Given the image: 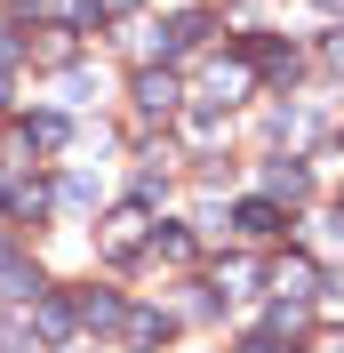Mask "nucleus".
I'll return each mask as SVG.
<instances>
[{
	"instance_id": "10",
	"label": "nucleus",
	"mask_w": 344,
	"mask_h": 353,
	"mask_svg": "<svg viewBox=\"0 0 344 353\" xmlns=\"http://www.w3.org/2000/svg\"><path fill=\"white\" fill-rule=\"evenodd\" d=\"M240 88H248V65H216V81H208V97H216V105H233Z\"/></svg>"
},
{
	"instance_id": "24",
	"label": "nucleus",
	"mask_w": 344,
	"mask_h": 353,
	"mask_svg": "<svg viewBox=\"0 0 344 353\" xmlns=\"http://www.w3.org/2000/svg\"><path fill=\"white\" fill-rule=\"evenodd\" d=\"M0 201H8V185H0Z\"/></svg>"
},
{
	"instance_id": "13",
	"label": "nucleus",
	"mask_w": 344,
	"mask_h": 353,
	"mask_svg": "<svg viewBox=\"0 0 344 353\" xmlns=\"http://www.w3.org/2000/svg\"><path fill=\"white\" fill-rule=\"evenodd\" d=\"M152 337H169V321L160 313H129V345H152Z\"/></svg>"
},
{
	"instance_id": "14",
	"label": "nucleus",
	"mask_w": 344,
	"mask_h": 353,
	"mask_svg": "<svg viewBox=\"0 0 344 353\" xmlns=\"http://www.w3.org/2000/svg\"><path fill=\"white\" fill-rule=\"evenodd\" d=\"M32 48H41V57H56V65H65V57H72V32H65V24H48V32H41V41H32Z\"/></svg>"
},
{
	"instance_id": "11",
	"label": "nucleus",
	"mask_w": 344,
	"mask_h": 353,
	"mask_svg": "<svg viewBox=\"0 0 344 353\" xmlns=\"http://www.w3.org/2000/svg\"><path fill=\"white\" fill-rule=\"evenodd\" d=\"M0 353H48L41 330H24V321H0Z\"/></svg>"
},
{
	"instance_id": "8",
	"label": "nucleus",
	"mask_w": 344,
	"mask_h": 353,
	"mask_svg": "<svg viewBox=\"0 0 344 353\" xmlns=\"http://www.w3.org/2000/svg\"><path fill=\"white\" fill-rule=\"evenodd\" d=\"M24 145L56 153V145H65V112H32V121H24Z\"/></svg>"
},
{
	"instance_id": "9",
	"label": "nucleus",
	"mask_w": 344,
	"mask_h": 353,
	"mask_svg": "<svg viewBox=\"0 0 344 353\" xmlns=\"http://www.w3.org/2000/svg\"><path fill=\"white\" fill-rule=\"evenodd\" d=\"M264 185H272V201H304V193H312V176L288 169V161H272V176H264Z\"/></svg>"
},
{
	"instance_id": "12",
	"label": "nucleus",
	"mask_w": 344,
	"mask_h": 353,
	"mask_svg": "<svg viewBox=\"0 0 344 353\" xmlns=\"http://www.w3.org/2000/svg\"><path fill=\"white\" fill-rule=\"evenodd\" d=\"M160 257H169V265H193V233H184V225H169V233H160Z\"/></svg>"
},
{
	"instance_id": "23",
	"label": "nucleus",
	"mask_w": 344,
	"mask_h": 353,
	"mask_svg": "<svg viewBox=\"0 0 344 353\" xmlns=\"http://www.w3.org/2000/svg\"><path fill=\"white\" fill-rule=\"evenodd\" d=\"M0 265H8V241H0Z\"/></svg>"
},
{
	"instance_id": "16",
	"label": "nucleus",
	"mask_w": 344,
	"mask_h": 353,
	"mask_svg": "<svg viewBox=\"0 0 344 353\" xmlns=\"http://www.w3.org/2000/svg\"><path fill=\"white\" fill-rule=\"evenodd\" d=\"M8 209H17V217H41V209H48V193H41V185H24V193H8Z\"/></svg>"
},
{
	"instance_id": "3",
	"label": "nucleus",
	"mask_w": 344,
	"mask_h": 353,
	"mask_svg": "<svg viewBox=\"0 0 344 353\" xmlns=\"http://www.w3.org/2000/svg\"><path fill=\"white\" fill-rule=\"evenodd\" d=\"M136 105H144V112H160V121H169V112L184 105V88H176V72H136Z\"/></svg>"
},
{
	"instance_id": "22",
	"label": "nucleus",
	"mask_w": 344,
	"mask_h": 353,
	"mask_svg": "<svg viewBox=\"0 0 344 353\" xmlns=\"http://www.w3.org/2000/svg\"><path fill=\"white\" fill-rule=\"evenodd\" d=\"M321 8H344V0H321Z\"/></svg>"
},
{
	"instance_id": "17",
	"label": "nucleus",
	"mask_w": 344,
	"mask_h": 353,
	"mask_svg": "<svg viewBox=\"0 0 344 353\" xmlns=\"http://www.w3.org/2000/svg\"><path fill=\"white\" fill-rule=\"evenodd\" d=\"M328 72H344V32H336V41H328Z\"/></svg>"
},
{
	"instance_id": "2",
	"label": "nucleus",
	"mask_w": 344,
	"mask_h": 353,
	"mask_svg": "<svg viewBox=\"0 0 344 353\" xmlns=\"http://www.w3.org/2000/svg\"><path fill=\"white\" fill-rule=\"evenodd\" d=\"M136 241H144V201H129V209H112V225H105V257H129Z\"/></svg>"
},
{
	"instance_id": "19",
	"label": "nucleus",
	"mask_w": 344,
	"mask_h": 353,
	"mask_svg": "<svg viewBox=\"0 0 344 353\" xmlns=\"http://www.w3.org/2000/svg\"><path fill=\"white\" fill-rule=\"evenodd\" d=\"M240 353H280V345H272V337H248V345H240Z\"/></svg>"
},
{
	"instance_id": "5",
	"label": "nucleus",
	"mask_w": 344,
	"mask_h": 353,
	"mask_svg": "<svg viewBox=\"0 0 344 353\" xmlns=\"http://www.w3.org/2000/svg\"><path fill=\"white\" fill-rule=\"evenodd\" d=\"M32 313H41V345H65L72 337V305L65 297H32Z\"/></svg>"
},
{
	"instance_id": "1",
	"label": "nucleus",
	"mask_w": 344,
	"mask_h": 353,
	"mask_svg": "<svg viewBox=\"0 0 344 353\" xmlns=\"http://www.w3.org/2000/svg\"><path fill=\"white\" fill-rule=\"evenodd\" d=\"M272 289L288 297V305H304V297L321 289V265H312V257H280V265H272Z\"/></svg>"
},
{
	"instance_id": "21",
	"label": "nucleus",
	"mask_w": 344,
	"mask_h": 353,
	"mask_svg": "<svg viewBox=\"0 0 344 353\" xmlns=\"http://www.w3.org/2000/svg\"><path fill=\"white\" fill-rule=\"evenodd\" d=\"M0 105H8V81H0Z\"/></svg>"
},
{
	"instance_id": "15",
	"label": "nucleus",
	"mask_w": 344,
	"mask_h": 353,
	"mask_svg": "<svg viewBox=\"0 0 344 353\" xmlns=\"http://www.w3.org/2000/svg\"><path fill=\"white\" fill-rule=\"evenodd\" d=\"M304 330V305H288V297H280V305H272V337H297Z\"/></svg>"
},
{
	"instance_id": "6",
	"label": "nucleus",
	"mask_w": 344,
	"mask_h": 353,
	"mask_svg": "<svg viewBox=\"0 0 344 353\" xmlns=\"http://www.w3.org/2000/svg\"><path fill=\"white\" fill-rule=\"evenodd\" d=\"M240 233L248 241H272L280 233V201H240Z\"/></svg>"
},
{
	"instance_id": "4",
	"label": "nucleus",
	"mask_w": 344,
	"mask_h": 353,
	"mask_svg": "<svg viewBox=\"0 0 344 353\" xmlns=\"http://www.w3.org/2000/svg\"><path fill=\"white\" fill-rule=\"evenodd\" d=\"M72 321H80V330H112V321H120V297H112V289H88L80 305H72Z\"/></svg>"
},
{
	"instance_id": "7",
	"label": "nucleus",
	"mask_w": 344,
	"mask_h": 353,
	"mask_svg": "<svg viewBox=\"0 0 344 353\" xmlns=\"http://www.w3.org/2000/svg\"><path fill=\"white\" fill-rule=\"evenodd\" d=\"M0 297H48L41 265H0Z\"/></svg>"
},
{
	"instance_id": "18",
	"label": "nucleus",
	"mask_w": 344,
	"mask_h": 353,
	"mask_svg": "<svg viewBox=\"0 0 344 353\" xmlns=\"http://www.w3.org/2000/svg\"><path fill=\"white\" fill-rule=\"evenodd\" d=\"M0 65H17V41H8V24H0Z\"/></svg>"
},
{
	"instance_id": "20",
	"label": "nucleus",
	"mask_w": 344,
	"mask_h": 353,
	"mask_svg": "<svg viewBox=\"0 0 344 353\" xmlns=\"http://www.w3.org/2000/svg\"><path fill=\"white\" fill-rule=\"evenodd\" d=\"M96 8H105V17H112V8H136V0H96Z\"/></svg>"
}]
</instances>
